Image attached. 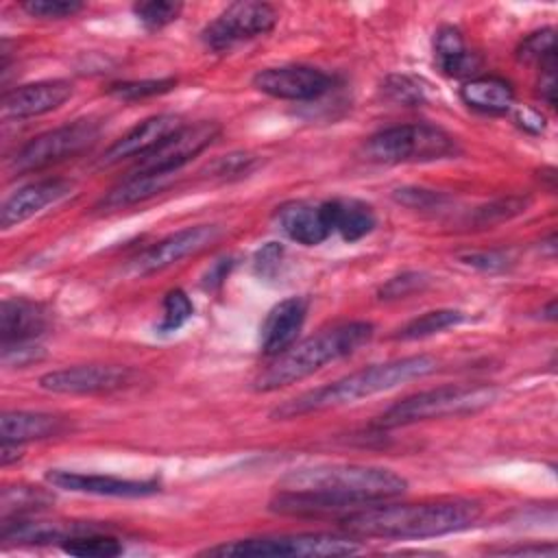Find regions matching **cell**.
Instances as JSON below:
<instances>
[{"label": "cell", "instance_id": "obj_4", "mask_svg": "<svg viewBox=\"0 0 558 558\" xmlns=\"http://www.w3.org/2000/svg\"><path fill=\"white\" fill-rule=\"evenodd\" d=\"M373 323L368 320H349L294 342L288 351L275 357V362L262 371L255 379V390L270 392L290 384H296L329 362L342 360L355 353L362 344L373 338Z\"/></svg>", "mask_w": 558, "mask_h": 558}, {"label": "cell", "instance_id": "obj_45", "mask_svg": "<svg viewBox=\"0 0 558 558\" xmlns=\"http://www.w3.org/2000/svg\"><path fill=\"white\" fill-rule=\"evenodd\" d=\"M20 458H22V442L2 440V447H0V462H2V466H9L11 462H17Z\"/></svg>", "mask_w": 558, "mask_h": 558}, {"label": "cell", "instance_id": "obj_46", "mask_svg": "<svg viewBox=\"0 0 558 558\" xmlns=\"http://www.w3.org/2000/svg\"><path fill=\"white\" fill-rule=\"evenodd\" d=\"M501 554H519V556H530V554L543 556V554H549V556H554L556 547L554 545H549V547H541V545H536V547H510V549H501Z\"/></svg>", "mask_w": 558, "mask_h": 558}, {"label": "cell", "instance_id": "obj_5", "mask_svg": "<svg viewBox=\"0 0 558 558\" xmlns=\"http://www.w3.org/2000/svg\"><path fill=\"white\" fill-rule=\"evenodd\" d=\"M362 150L375 163H418L456 155L458 142L436 124L410 122L377 131L364 142Z\"/></svg>", "mask_w": 558, "mask_h": 558}, {"label": "cell", "instance_id": "obj_33", "mask_svg": "<svg viewBox=\"0 0 558 558\" xmlns=\"http://www.w3.org/2000/svg\"><path fill=\"white\" fill-rule=\"evenodd\" d=\"M192 312H194V305H192L190 296L183 290L174 288L163 296V314H161L157 329L161 333L177 331L192 318Z\"/></svg>", "mask_w": 558, "mask_h": 558}, {"label": "cell", "instance_id": "obj_40", "mask_svg": "<svg viewBox=\"0 0 558 558\" xmlns=\"http://www.w3.org/2000/svg\"><path fill=\"white\" fill-rule=\"evenodd\" d=\"M395 198L408 207H414V209H429L434 205H438L440 196L436 192H429V190H418V187H403V190H397L395 192Z\"/></svg>", "mask_w": 558, "mask_h": 558}, {"label": "cell", "instance_id": "obj_6", "mask_svg": "<svg viewBox=\"0 0 558 558\" xmlns=\"http://www.w3.org/2000/svg\"><path fill=\"white\" fill-rule=\"evenodd\" d=\"M497 399V388L488 384L473 386H440L416 392L390 405L381 416V427H403L418 421H432L442 416L473 414L488 408Z\"/></svg>", "mask_w": 558, "mask_h": 558}, {"label": "cell", "instance_id": "obj_27", "mask_svg": "<svg viewBox=\"0 0 558 558\" xmlns=\"http://www.w3.org/2000/svg\"><path fill=\"white\" fill-rule=\"evenodd\" d=\"M50 501V493H46L39 486H7L2 490V521L37 512L46 508Z\"/></svg>", "mask_w": 558, "mask_h": 558}, {"label": "cell", "instance_id": "obj_29", "mask_svg": "<svg viewBox=\"0 0 558 558\" xmlns=\"http://www.w3.org/2000/svg\"><path fill=\"white\" fill-rule=\"evenodd\" d=\"M519 59L525 63H536L538 68H545L549 63H556V31L554 28H541L530 33L519 50Z\"/></svg>", "mask_w": 558, "mask_h": 558}, {"label": "cell", "instance_id": "obj_15", "mask_svg": "<svg viewBox=\"0 0 558 558\" xmlns=\"http://www.w3.org/2000/svg\"><path fill=\"white\" fill-rule=\"evenodd\" d=\"M72 92H74V85L65 78L28 83L4 94L2 111L7 118H15V120L44 116L48 111L59 109L72 96Z\"/></svg>", "mask_w": 558, "mask_h": 558}, {"label": "cell", "instance_id": "obj_1", "mask_svg": "<svg viewBox=\"0 0 558 558\" xmlns=\"http://www.w3.org/2000/svg\"><path fill=\"white\" fill-rule=\"evenodd\" d=\"M408 490V480L384 466L316 464L279 480L268 510L288 517H347Z\"/></svg>", "mask_w": 558, "mask_h": 558}, {"label": "cell", "instance_id": "obj_38", "mask_svg": "<svg viewBox=\"0 0 558 558\" xmlns=\"http://www.w3.org/2000/svg\"><path fill=\"white\" fill-rule=\"evenodd\" d=\"M44 357V351L37 342H17L2 347V364L4 366H26Z\"/></svg>", "mask_w": 558, "mask_h": 558}, {"label": "cell", "instance_id": "obj_20", "mask_svg": "<svg viewBox=\"0 0 558 558\" xmlns=\"http://www.w3.org/2000/svg\"><path fill=\"white\" fill-rule=\"evenodd\" d=\"M50 316L44 305L28 299H4L0 305V342H35L48 329Z\"/></svg>", "mask_w": 558, "mask_h": 558}, {"label": "cell", "instance_id": "obj_34", "mask_svg": "<svg viewBox=\"0 0 558 558\" xmlns=\"http://www.w3.org/2000/svg\"><path fill=\"white\" fill-rule=\"evenodd\" d=\"M20 7L31 17H39V20H63L85 9V4L78 0H26Z\"/></svg>", "mask_w": 558, "mask_h": 558}, {"label": "cell", "instance_id": "obj_14", "mask_svg": "<svg viewBox=\"0 0 558 558\" xmlns=\"http://www.w3.org/2000/svg\"><path fill=\"white\" fill-rule=\"evenodd\" d=\"M46 482L61 490L102 495V497H148L159 493V484L155 480H122L113 475L76 473V471H61V469L48 471Z\"/></svg>", "mask_w": 558, "mask_h": 558}, {"label": "cell", "instance_id": "obj_26", "mask_svg": "<svg viewBox=\"0 0 558 558\" xmlns=\"http://www.w3.org/2000/svg\"><path fill=\"white\" fill-rule=\"evenodd\" d=\"M61 549L78 558H113L122 554V543L116 536L98 532V527L92 525L83 532H76L63 538Z\"/></svg>", "mask_w": 558, "mask_h": 558}, {"label": "cell", "instance_id": "obj_22", "mask_svg": "<svg viewBox=\"0 0 558 558\" xmlns=\"http://www.w3.org/2000/svg\"><path fill=\"white\" fill-rule=\"evenodd\" d=\"M331 220V231H336L344 242H357L366 238L375 225V211L368 203L357 198H331L325 201Z\"/></svg>", "mask_w": 558, "mask_h": 558}, {"label": "cell", "instance_id": "obj_35", "mask_svg": "<svg viewBox=\"0 0 558 558\" xmlns=\"http://www.w3.org/2000/svg\"><path fill=\"white\" fill-rule=\"evenodd\" d=\"M427 275L423 272H414V270H408V272H401L392 279H388L381 288H379V299H403L408 294H414L418 290H423L427 286Z\"/></svg>", "mask_w": 558, "mask_h": 558}, {"label": "cell", "instance_id": "obj_17", "mask_svg": "<svg viewBox=\"0 0 558 558\" xmlns=\"http://www.w3.org/2000/svg\"><path fill=\"white\" fill-rule=\"evenodd\" d=\"M183 126L181 118L174 113H159L142 120L131 131H126L120 140H116L100 157V166H113L129 157H142L161 144L170 133Z\"/></svg>", "mask_w": 558, "mask_h": 558}, {"label": "cell", "instance_id": "obj_41", "mask_svg": "<svg viewBox=\"0 0 558 558\" xmlns=\"http://www.w3.org/2000/svg\"><path fill=\"white\" fill-rule=\"evenodd\" d=\"M538 94L547 105H556V63H549L541 68V81H538Z\"/></svg>", "mask_w": 558, "mask_h": 558}, {"label": "cell", "instance_id": "obj_9", "mask_svg": "<svg viewBox=\"0 0 558 558\" xmlns=\"http://www.w3.org/2000/svg\"><path fill=\"white\" fill-rule=\"evenodd\" d=\"M277 20V11L266 2H231L220 15H216V20L203 28L201 39L214 52H229L242 41L270 33Z\"/></svg>", "mask_w": 558, "mask_h": 558}, {"label": "cell", "instance_id": "obj_13", "mask_svg": "<svg viewBox=\"0 0 558 558\" xmlns=\"http://www.w3.org/2000/svg\"><path fill=\"white\" fill-rule=\"evenodd\" d=\"M333 81L318 68L290 63L264 68L253 76V87L281 100H316L331 89Z\"/></svg>", "mask_w": 558, "mask_h": 558}, {"label": "cell", "instance_id": "obj_21", "mask_svg": "<svg viewBox=\"0 0 558 558\" xmlns=\"http://www.w3.org/2000/svg\"><path fill=\"white\" fill-rule=\"evenodd\" d=\"M460 98L466 107L488 113V116H501L510 111L514 102V89L506 78L499 76H475L469 78L460 87Z\"/></svg>", "mask_w": 558, "mask_h": 558}, {"label": "cell", "instance_id": "obj_7", "mask_svg": "<svg viewBox=\"0 0 558 558\" xmlns=\"http://www.w3.org/2000/svg\"><path fill=\"white\" fill-rule=\"evenodd\" d=\"M362 545L353 536L340 534H281V536H259L240 538L231 543H220L201 551L203 556L220 558H323V556H349L357 554Z\"/></svg>", "mask_w": 558, "mask_h": 558}, {"label": "cell", "instance_id": "obj_11", "mask_svg": "<svg viewBox=\"0 0 558 558\" xmlns=\"http://www.w3.org/2000/svg\"><path fill=\"white\" fill-rule=\"evenodd\" d=\"M218 238H220V227H216V225L185 227L181 231L166 235L163 240L155 242L153 246L142 251L137 257H133L129 264V272L135 277L155 275L190 255L201 253Z\"/></svg>", "mask_w": 558, "mask_h": 558}, {"label": "cell", "instance_id": "obj_3", "mask_svg": "<svg viewBox=\"0 0 558 558\" xmlns=\"http://www.w3.org/2000/svg\"><path fill=\"white\" fill-rule=\"evenodd\" d=\"M438 368V362L432 355H408L384 364H373L368 368L355 371L333 384L307 390L294 399L283 401L277 405L270 416L272 418H294L329 408H340L355 403L357 399L373 397L377 392H386L390 388H397L405 381L421 379Z\"/></svg>", "mask_w": 558, "mask_h": 558}, {"label": "cell", "instance_id": "obj_18", "mask_svg": "<svg viewBox=\"0 0 558 558\" xmlns=\"http://www.w3.org/2000/svg\"><path fill=\"white\" fill-rule=\"evenodd\" d=\"M307 301L301 296H290L279 301L264 318L259 327V347L268 357H277L288 351L305 323Z\"/></svg>", "mask_w": 558, "mask_h": 558}, {"label": "cell", "instance_id": "obj_44", "mask_svg": "<svg viewBox=\"0 0 558 558\" xmlns=\"http://www.w3.org/2000/svg\"><path fill=\"white\" fill-rule=\"evenodd\" d=\"M517 124L530 133H541L545 129V120L541 113L532 111V109H519L517 116H514Z\"/></svg>", "mask_w": 558, "mask_h": 558}, {"label": "cell", "instance_id": "obj_30", "mask_svg": "<svg viewBox=\"0 0 558 558\" xmlns=\"http://www.w3.org/2000/svg\"><path fill=\"white\" fill-rule=\"evenodd\" d=\"M177 87V78L166 76V78H142V81H120L109 85V94L120 98V100H142L150 96L166 94Z\"/></svg>", "mask_w": 558, "mask_h": 558}, {"label": "cell", "instance_id": "obj_36", "mask_svg": "<svg viewBox=\"0 0 558 558\" xmlns=\"http://www.w3.org/2000/svg\"><path fill=\"white\" fill-rule=\"evenodd\" d=\"M283 257V246L279 242H266L262 248H257L253 257V270L262 279H272L279 272Z\"/></svg>", "mask_w": 558, "mask_h": 558}, {"label": "cell", "instance_id": "obj_23", "mask_svg": "<svg viewBox=\"0 0 558 558\" xmlns=\"http://www.w3.org/2000/svg\"><path fill=\"white\" fill-rule=\"evenodd\" d=\"M174 181V174H144V172H129L116 187H111L98 203L102 209H122L129 205L144 203L155 194L168 190Z\"/></svg>", "mask_w": 558, "mask_h": 558}, {"label": "cell", "instance_id": "obj_24", "mask_svg": "<svg viewBox=\"0 0 558 558\" xmlns=\"http://www.w3.org/2000/svg\"><path fill=\"white\" fill-rule=\"evenodd\" d=\"M63 418L46 412H4L0 418V434L2 440H15V442H28V440H41L50 438L63 432Z\"/></svg>", "mask_w": 558, "mask_h": 558}, {"label": "cell", "instance_id": "obj_19", "mask_svg": "<svg viewBox=\"0 0 558 558\" xmlns=\"http://www.w3.org/2000/svg\"><path fill=\"white\" fill-rule=\"evenodd\" d=\"M70 192H72V181H65V179H44V181L22 185L2 203V209H0L2 229H11L13 225H20L33 218L44 207L65 198Z\"/></svg>", "mask_w": 558, "mask_h": 558}, {"label": "cell", "instance_id": "obj_10", "mask_svg": "<svg viewBox=\"0 0 558 558\" xmlns=\"http://www.w3.org/2000/svg\"><path fill=\"white\" fill-rule=\"evenodd\" d=\"M218 133L220 126L216 122L203 120L196 124H183L153 150L137 157V163L131 168V172L177 174L190 159L203 153L218 137Z\"/></svg>", "mask_w": 558, "mask_h": 558}, {"label": "cell", "instance_id": "obj_43", "mask_svg": "<svg viewBox=\"0 0 558 558\" xmlns=\"http://www.w3.org/2000/svg\"><path fill=\"white\" fill-rule=\"evenodd\" d=\"M231 266H233V262H231L229 257L218 259V262H216V264L205 272V277H203V288H205V290H214V288H218V286L227 279V275H229Z\"/></svg>", "mask_w": 558, "mask_h": 558}, {"label": "cell", "instance_id": "obj_32", "mask_svg": "<svg viewBox=\"0 0 558 558\" xmlns=\"http://www.w3.org/2000/svg\"><path fill=\"white\" fill-rule=\"evenodd\" d=\"M181 11H183V4L172 0H146V2L133 4V13L148 31H159L168 26L181 15Z\"/></svg>", "mask_w": 558, "mask_h": 558}, {"label": "cell", "instance_id": "obj_12", "mask_svg": "<svg viewBox=\"0 0 558 558\" xmlns=\"http://www.w3.org/2000/svg\"><path fill=\"white\" fill-rule=\"evenodd\" d=\"M135 373L129 366L81 364L50 371L39 377V388L57 395H102L131 386Z\"/></svg>", "mask_w": 558, "mask_h": 558}, {"label": "cell", "instance_id": "obj_16", "mask_svg": "<svg viewBox=\"0 0 558 558\" xmlns=\"http://www.w3.org/2000/svg\"><path fill=\"white\" fill-rule=\"evenodd\" d=\"M275 222L292 242L303 246H316L333 233L325 201L323 203H307V201L286 203L277 207Z\"/></svg>", "mask_w": 558, "mask_h": 558}, {"label": "cell", "instance_id": "obj_37", "mask_svg": "<svg viewBox=\"0 0 558 558\" xmlns=\"http://www.w3.org/2000/svg\"><path fill=\"white\" fill-rule=\"evenodd\" d=\"M525 207H527V198H514V196L501 198V201H497L488 207H482L477 211V222H482V225L499 222V220H506L510 216H517V214L525 211Z\"/></svg>", "mask_w": 558, "mask_h": 558}, {"label": "cell", "instance_id": "obj_2", "mask_svg": "<svg viewBox=\"0 0 558 558\" xmlns=\"http://www.w3.org/2000/svg\"><path fill=\"white\" fill-rule=\"evenodd\" d=\"M482 514L477 501L447 499L427 504H375L342 517L351 536L377 538H427L471 527Z\"/></svg>", "mask_w": 558, "mask_h": 558}, {"label": "cell", "instance_id": "obj_31", "mask_svg": "<svg viewBox=\"0 0 558 558\" xmlns=\"http://www.w3.org/2000/svg\"><path fill=\"white\" fill-rule=\"evenodd\" d=\"M381 94L395 105L418 107L425 102V89H423L421 81L414 76H408V74H390L381 83Z\"/></svg>", "mask_w": 558, "mask_h": 558}, {"label": "cell", "instance_id": "obj_25", "mask_svg": "<svg viewBox=\"0 0 558 558\" xmlns=\"http://www.w3.org/2000/svg\"><path fill=\"white\" fill-rule=\"evenodd\" d=\"M434 61L445 76H464L477 65L473 52L464 44L460 28L449 24L434 33Z\"/></svg>", "mask_w": 558, "mask_h": 558}, {"label": "cell", "instance_id": "obj_28", "mask_svg": "<svg viewBox=\"0 0 558 558\" xmlns=\"http://www.w3.org/2000/svg\"><path fill=\"white\" fill-rule=\"evenodd\" d=\"M464 320V314L458 310H434V312H425L418 318H412L408 325H403L395 338L397 340H418V338H427L434 333H440L449 327H456Z\"/></svg>", "mask_w": 558, "mask_h": 558}, {"label": "cell", "instance_id": "obj_8", "mask_svg": "<svg viewBox=\"0 0 558 558\" xmlns=\"http://www.w3.org/2000/svg\"><path fill=\"white\" fill-rule=\"evenodd\" d=\"M98 135H100V124L89 118L50 129L33 137L11 157V163H9L11 172L24 174L33 170H44L48 166L76 157L83 150H87L98 140Z\"/></svg>", "mask_w": 558, "mask_h": 558}, {"label": "cell", "instance_id": "obj_42", "mask_svg": "<svg viewBox=\"0 0 558 558\" xmlns=\"http://www.w3.org/2000/svg\"><path fill=\"white\" fill-rule=\"evenodd\" d=\"M466 264L475 266V268H482V270H504L506 268V257L501 253H473V255H466L464 257Z\"/></svg>", "mask_w": 558, "mask_h": 558}, {"label": "cell", "instance_id": "obj_39", "mask_svg": "<svg viewBox=\"0 0 558 558\" xmlns=\"http://www.w3.org/2000/svg\"><path fill=\"white\" fill-rule=\"evenodd\" d=\"M255 163V157L246 155V153H233V155H225L222 159H218L214 163V172L222 179L227 177H240L244 172L251 170V166Z\"/></svg>", "mask_w": 558, "mask_h": 558}]
</instances>
